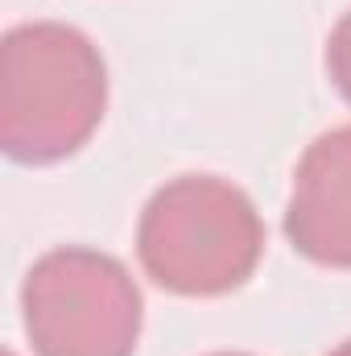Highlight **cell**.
<instances>
[{"label": "cell", "mask_w": 351, "mask_h": 356, "mask_svg": "<svg viewBox=\"0 0 351 356\" xmlns=\"http://www.w3.org/2000/svg\"><path fill=\"white\" fill-rule=\"evenodd\" d=\"M108 108V71L87 33L29 21L0 46V145L12 162L50 166L87 145Z\"/></svg>", "instance_id": "6da1fadb"}, {"label": "cell", "mask_w": 351, "mask_h": 356, "mask_svg": "<svg viewBox=\"0 0 351 356\" xmlns=\"http://www.w3.org/2000/svg\"><path fill=\"white\" fill-rule=\"evenodd\" d=\"M21 315L37 356H132L145 302L124 261L67 245L25 273Z\"/></svg>", "instance_id": "3957f363"}, {"label": "cell", "mask_w": 351, "mask_h": 356, "mask_svg": "<svg viewBox=\"0 0 351 356\" xmlns=\"http://www.w3.org/2000/svg\"><path fill=\"white\" fill-rule=\"evenodd\" d=\"M137 253L162 290L215 298L252 277L264 253V224L236 182L182 175L145 203Z\"/></svg>", "instance_id": "7a4b0ae2"}, {"label": "cell", "mask_w": 351, "mask_h": 356, "mask_svg": "<svg viewBox=\"0 0 351 356\" xmlns=\"http://www.w3.org/2000/svg\"><path fill=\"white\" fill-rule=\"evenodd\" d=\"M285 236L314 266L351 269V124L323 133L302 154Z\"/></svg>", "instance_id": "277c9868"}, {"label": "cell", "mask_w": 351, "mask_h": 356, "mask_svg": "<svg viewBox=\"0 0 351 356\" xmlns=\"http://www.w3.org/2000/svg\"><path fill=\"white\" fill-rule=\"evenodd\" d=\"M331 356H351V340H348V344H339V348H335Z\"/></svg>", "instance_id": "8992f818"}, {"label": "cell", "mask_w": 351, "mask_h": 356, "mask_svg": "<svg viewBox=\"0 0 351 356\" xmlns=\"http://www.w3.org/2000/svg\"><path fill=\"white\" fill-rule=\"evenodd\" d=\"M211 356H248V353H211Z\"/></svg>", "instance_id": "52a82bcc"}, {"label": "cell", "mask_w": 351, "mask_h": 356, "mask_svg": "<svg viewBox=\"0 0 351 356\" xmlns=\"http://www.w3.org/2000/svg\"><path fill=\"white\" fill-rule=\"evenodd\" d=\"M327 75H331L335 91L351 104V13L339 17V25L327 38Z\"/></svg>", "instance_id": "5b68a950"}]
</instances>
